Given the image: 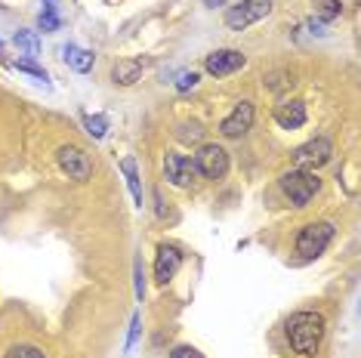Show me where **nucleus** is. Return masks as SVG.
<instances>
[{
    "label": "nucleus",
    "instance_id": "nucleus-8",
    "mask_svg": "<svg viewBox=\"0 0 361 358\" xmlns=\"http://www.w3.org/2000/svg\"><path fill=\"white\" fill-rule=\"evenodd\" d=\"M164 176L173 185H179V189H188V185L195 183V176H198V170H195L192 158H185V154H179V152H170L167 158H164Z\"/></svg>",
    "mask_w": 361,
    "mask_h": 358
},
{
    "label": "nucleus",
    "instance_id": "nucleus-12",
    "mask_svg": "<svg viewBox=\"0 0 361 358\" xmlns=\"http://www.w3.org/2000/svg\"><path fill=\"white\" fill-rule=\"evenodd\" d=\"M275 124L281 130H300L306 124V105L300 99H284L275 105Z\"/></svg>",
    "mask_w": 361,
    "mask_h": 358
},
{
    "label": "nucleus",
    "instance_id": "nucleus-14",
    "mask_svg": "<svg viewBox=\"0 0 361 358\" xmlns=\"http://www.w3.org/2000/svg\"><path fill=\"white\" fill-rule=\"evenodd\" d=\"M139 75H142V62H139V59H121L118 65H114V71H111L114 84H121V87L136 84Z\"/></svg>",
    "mask_w": 361,
    "mask_h": 358
},
{
    "label": "nucleus",
    "instance_id": "nucleus-20",
    "mask_svg": "<svg viewBox=\"0 0 361 358\" xmlns=\"http://www.w3.org/2000/svg\"><path fill=\"white\" fill-rule=\"evenodd\" d=\"M179 140L183 142H201L204 140V127L198 124V121H192V124H179Z\"/></svg>",
    "mask_w": 361,
    "mask_h": 358
},
{
    "label": "nucleus",
    "instance_id": "nucleus-24",
    "mask_svg": "<svg viewBox=\"0 0 361 358\" xmlns=\"http://www.w3.org/2000/svg\"><path fill=\"white\" fill-rule=\"evenodd\" d=\"M139 331H142V315H139V312H133V319H130V337H127V352H130V349H133L136 346V340H139Z\"/></svg>",
    "mask_w": 361,
    "mask_h": 358
},
{
    "label": "nucleus",
    "instance_id": "nucleus-7",
    "mask_svg": "<svg viewBox=\"0 0 361 358\" xmlns=\"http://www.w3.org/2000/svg\"><path fill=\"white\" fill-rule=\"evenodd\" d=\"M269 13H272L269 0H244V4H235L226 10V25L232 31H241V28L253 25V22L266 19Z\"/></svg>",
    "mask_w": 361,
    "mask_h": 358
},
{
    "label": "nucleus",
    "instance_id": "nucleus-16",
    "mask_svg": "<svg viewBox=\"0 0 361 358\" xmlns=\"http://www.w3.org/2000/svg\"><path fill=\"white\" fill-rule=\"evenodd\" d=\"M312 4H315V13H318V19H322V25L324 22H334L336 16L343 13L340 0H312Z\"/></svg>",
    "mask_w": 361,
    "mask_h": 358
},
{
    "label": "nucleus",
    "instance_id": "nucleus-26",
    "mask_svg": "<svg viewBox=\"0 0 361 358\" xmlns=\"http://www.w3.org/2000/svg\"><path fill=\"white\" fill-rule=\"evenodd\" d=\"M170 358H204V355L195 346H176L173 352H170Z\"/></svg>",
    "mask_w": 361,
    "mask_h": 358
},
{
    "label": "nucleus",
    "instance_id": "nucleus-3",
    "mask_svg": "<svg viewBox=\"0 0 361 358\" xmlns=\"http://www.w3.org/2000/svg\"><path fill=\"white\" fill-rule=\"evenodd\" d=\"M334 241V223L327 219H318V223L302 226V232L297 235V254L306 259H315L327 250V244Z\"/></svg>",
    "mask_w": 361,
    "mask_h": 358
},
{
    "label": "nucleus",
    "instance_id": "nucleus-4",
    "mask_svg": "<svg viewBox=\"0 0 361 358\" xmlns=\"http://www.w3.org/2000/svg\"><path fill=\"white\" fill-rule=\"evenodd\" d=\"M192 161H195V170H198L204 179H213V183L226 179V173H228V152L216 142L198 145V152H195Z\"/></svg>",
    "mask_w": 361,
    "mask_h": 358
},
{
    "label": "nucleus",
    "instance_id": "nucleus-13",
    "mask_svg": "<svg viewBox=\"0 0 361 358\" xmlns=\"http://www.w3.org/2000/svg\"><path fill=\"white\" fill-rule=\"evenodd\" d=\"M62 59L71 65L75 71H80V75H87L90 68H93V62H96V56L84 50V47H75V44H68V47H62Z\"/></svg>",
    "mask_w": 361,
    "mask_h": 358
},
{
    "label": "nucleus",
    "instance_id": "nucleus-6",
    "mask_svg": "<svg viewBox=\"0 0 361 358\" xmlns=\"http://www.w3.org/2000/svg\"><path fill=\"white\" fill-rule=\"evenodd\" d=\"M56 161H59L62 173H68V179H75V183H87V179L93 176V161H90V154L84 149H78V145H62V149L56 152Z\"/></svg>",
    "mask_w": 361,
    "mask_h": 358
},
{
    "label": "nucleus",
    "instance_id": "nucleus-23",
    "mask_svg": "<svg viewBox=\"0 0 361 358\" xmlns=\"http://www.w3.org/2000/svg\"><path fill=\"white\" fill-rule=\"evenodd\" d=\"M4 358H47L44 352H40L37 346H13L10 352H6Z\"/></svg>",
    "mask_w": 361,
    "mask_h": 358
},
{
    "label": "nucleus",
    "instance_id": "nucleus-11",
    "mask_svg": "<svg viewBox=\"0 0 361 358\" xmlns=\"http://www.w3.org/2000/svg\"><path fill=\"white\" fill-rule=\"evenodd\" d=\"M179 266H183V254H179L176 247H170V244H161L158 259H154V281L170 284L173 281V275L179 272Z\"/></svg>",
    "mask_w": 361,
    "mask_h": 358
},
{
    "label": "nucleus",
    "instance_id": "nucleus-15",
    "mask_svg": "<svg viewBox=\"0 0 361 358\" xmlns=\"http://www.w3.org/2000/svg\"><path fill=\"white\" fill-rule=\"evenodd\" d=\"M121 170H124V176H127V185H130V195H133V201L142 207V183H139V173H136V161L133 158H124V161H121Z\"/></svg>",
    "mask_w": 361,
    "mask_h": 358
},
{
    "label": "nucleus",
    "instance_id": "nucleus-27",
    "mask_svg": "<svg viewBox=\"0 0 361 358\" xmlns=\"http://www.w3.org/2000/svg\"><path fill=\"white\" fill-rule=\"evenodd\" d=\"M207 4H210V6H216V4H223V0H207Z\"/></svg>",
    "mask_w": 361,
    "mask_h": 358
},
{
    "label": "nucleus",
    "instance_id": "nucleus-28",
    "mask_svg": "<svg viewBox=\"0 0 361 358\" xmlns=\"http://www.w3.org/2000/svg\"><path fill=\"white\" fill-rule=\"evenodd\" d=\"M0 50H4V40H0Z\"/></svg>",
    "mask_w": 361,
    "mask_h": 358
},
{
    "label": "nucleus",
    "instance_id": "nucleus-22",
    "mask_svg": "<svg viewBox=\"0 0 361 358\" xmlns=\"http://www.w3.org/2000/svg\"><path fill=\"white\" fill-rule=\"evenodd\" d=\"M133 278H136V300L142 303V300H145V268H142V259H139V257L133 263Z\"/></svg>",
    "mask_w": 361,
    "mask_h": 358
},
{
    "label": "nucleus",
    "instance_id": "nucleus-25",
    "mask_svg": "<svg viewBox=\"0 0 361 358\" xmlns=\"http://www.w3.org/2000/svg\"><path fill=\"white\" fill-rule=\"evenodd\" d=\"M198 87V75H195V71H185V75H179V80H176V90H195Z\"/></svg>",
    "mask_w": 361,
    "mask_h": 358
},
{
    "label": "nucleus",
    "instance_id": "nucleus-17",
    "mask_svg": "<svg viewBox=\"0 0 361 358\" xmlns=\"http://www.w3.org/2000/svg\"><path fill=\"white\" fill-rule=\"evenodd\" d=\"M13 44L19 47V50H25L28 56H37V50H40V37H37V31H16Z\"/></svg>",
    "mask_w": 361,
    "mask_h": 358
},
{
    "label": "nucleus",
    "instance_id": "nucleus-2",
    "mask_svg": "<svg viewBox=\"0 0 361 358\" xmlns=\"http://www.w3.org/2000/svg\"><path fill=\"white\" fill-rule=\"evenodd\" d=\"M278 185H281V192L290 198L293 207H306L312 198L318 195V189H322V183H318V176L312 173V170H287V173H281V179H278Z\"/></svg>",
    "mask_w": 361,
    "mask_h": 358
},
{
    "label": "nucleus",
    "instance_id": "nucleus-19",
    "mask_svg": "<svg viewBox=\"0 0 361 358\" xmlns=\"http://www.w3.org/2000/svg\"><path fill=\"white\" fill-rule=\"evenodd\" d=\"M84 130L93 140H102L105 130H109V121H105L102 115H84Z\"/></svg>",
    "mask_w": 361,
    "mask_h": 358
},
{
    "label": "nucleus",
    "instance_id": "nucleus-1",
    "mask_svg": "<svg viewBox=\"0 0 361 358\" xmlns=\"http://www.w3.org/2000/svg\"><path fill=\"white\" fill-rule=\"evenodd\" d=\"M287 343H290L293 352H300L302 358L318 355L324 340V319L318 312H297L287 319Z\"/></svg>",
    "mask_w": 361,
    "mask_h": 358
},
{
    "label": "nucleus",
    "instance_id": "nucleus-9",
    "mask_svg": "<svg viewBox=\"0 0 361 358\" xmlns=\"http://www.w3.org/2000/svg\"><path fill=\"white\" fill-rule=\"evenodd\" d=\"M253 118H257V111H253V102H238L232 109V115H228L223 124H219V133L228 136V140H238V136H244L247 130L253 127Z\"/></svg>",
    "mask_w": 361,
    "mask_h": 358
},
{
    "label": "nucleus",
    "instance_id": "nucleus-5",
    "mask_svg": "<svg viewBox=\"0 0 361 358\" xmlns=\"http://www.w3.org/2000/svg\"><path fill=\"white\" fill-rule=\"evenodd\" d=\"M331 158H334V142L327 140V136H315V140L302 142L300 149H293V164L302 170L324 167Z\"/></svg>",
    "mask_w": 361,
    "mask_h": 358
},
{
    "label": "nucleus",
    "instance_id": "nucleus-18",
    "mask_svg": "<svg viewBox=\"0 0 361 358\" xmlns=\"http://www.w3.org/2000/svg\"><path fill=\"white\" fill-rule=\"evenodd\" d=\"M37 25H40V31H59V13H56V6L47 0V6H44V13H40V19H37Z\"/></svg>",
    "mask_w": 361,
    "mask_h": 358
},
{
    "label": "nucleus",
    "instance_id": "nucleus-21",
    "mask_svg": "<svg viewBox=\"0 0 361 358\" xmlns=\"http://www.w3.org/2000/svg\"><path fill=\"white\" fill-rule=\"evenodd\" d=\"M16 68L25 71V75H35L37 80H50V75H47V68H40V65H35L31 59H16Z\"/></svg>",
    "mask_w": 361,
    "mask_h": 358
},
{
    "label": "nucleus",
    "instance_id": "nucleus-10",
    "mask_svg": "<svg viewBox=\"0 0 361 358\" xmlns=\"http://www.w3.org/2000/svg\"><path fill=\"white\" fill-rule=\"evenodd\" d=\"M244 53L241 50H216L207 56V62H204V68H207V75L213 78H226V75H235V71L244 68Z\"/></svg>",
    "mask_w": 361,
    "mask_h": 358
}]
</instances>
